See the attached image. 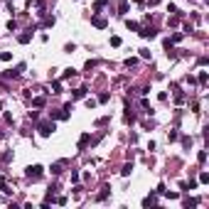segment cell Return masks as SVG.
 I'll return each mask as SVG.
<instances>
[{
  "label": "cell",
  "mask_w": 209,
  "mask_h": 209,
  "mask_svg": "<svg viewBox=\"0 0 209 209\" xmlns=\"http://www.w3.org/2000/svg\"><path fill=\"white\" fill-rule=\"evenodd\" d=\"M89 140H91V136H89V133H84V136H81V140H79V148H84Z\"/></svg>",
  "instance_id": "obj_12"
},
{
  "label": "cell",
  "mask_w": 209,
  "mask_h": 209,
  "mask_svg": "<svg viewBox=\"0 0 209 209\" xmlns=\"http://www.w3.org/2000/svg\"><path fill=\"white\" fill-rule=\"evenodd\" d=\"M32 106L42 108V106H44V96H37V99H32Z\"/></svg>",
  "instance_id": "obj_10"
},
{
  "label": "cell",
  "mask_w": 209,
  "mask_h": 209,
  "mask_svg": "<svg viewBox=\"0 0 209 209\" xmlns=\"http://www.w3.org/2000/svg\"><path fill=\"white\" fill-rule=\"evenodd\" d=\"M180 187H182L185 192H189V189H194V187H197V182H182Z\"/></svg>",
  "instance_id": "obj_7"
},
{
  "label": "cell",
  "mask_w": 209,
  "mask_h": 209,
  "mask_svg": "<svg viewBox=\"0 0 209 209\" xmlns=\"http://www.w3.org/2000/svg\"><path fill=\"white\" fill-rule=\"evenodd\" d=\"M37 131H39V136H52V133H54V123H49V121H42V123L37 126Z\"/></svg>",
  "instance_id": "obj_1"
},
{
  "label": "cell",
  "mask_w": 209,
  "mask_h": 209,
  "mask_svg": "<svg viewBox=\"0 0 209 209\" xmlns=\"http://www.w3.org/2000/svg\"><path fill=\"white\" fill-rule=\"evenodd\" d=\"M140 57L143 59H150V49H140Z\"/></svg>",
  "instance_id": "obj_20"
},
{
  "label": "cell",
  "mask_w": 209,
  "mask_h": 209,
  "mask_svg": "<svg viewBox=\"0 0 209 209\" xmlns=\"http://www.w3.org/2000/svg\"><path fill=\"white\" fill-rule=\"evenodd\" d=\"M0 189H2V192H10V189L5 187V177H0Z\"/></svg>",
  "instance_id": "obj_23"
},
{
  "label": "cell",
  "mask_w": 209,
  "mask_h": 209,
  "mask_svg": "<svg viewBox=\"0 0 209 209\" xmlns=\"http://www.w3.org/2000/svg\"><path fill=\"white\" fill-rule=\"evenodd\" d=\"M106 197H108V187H104V189L99 192V199H106Z\"/></svg>",
  "instance_id": "obj_19"
},
{
  "label": "cell",
  "mask_w": 209,
  "mask_h": 209,
  "mask_svg": "<svg viewBox=\"0 0 209 209\" xmlns=\"http://www.w3.org/2000/svg\"><path fill=\"white\" fill-rule=\"evenodd\" d=\"M185 207H187V209H192V207H197V199H185Z\"/></svg>",
  "instance_id": "obj_14"
},
{
  "label": "cell",
  "mask_w": 209,
  "mask_h": 209,
  "mask_svg": "<svg viewBox=\"0 0 209 209\" xmlns=\"http://www.w3.org/2000/svg\"><path fill=\"white\" fill-rule=\"evenodd\" d=\"M52 91H54V94H59V91H62V84H59V81H54V84H52Z\"/></svg>",
  "instance_id": "obj_17"
},
{
  "label": "cell",
  "mask_w": 209,
  "mask_h": 209,
  "mask_svg": "<svg viewBox=\"0 0 209 209\" xmlns=\"http://www.w3.org/2000/svg\"><path fill=\"white\" fill-rule=\"evenodd\" d=\"M91 22H94V27H99V30H104V27H106V20H104V17H99V15H94Z\"/></svg>",
  "instance_id": "obj_4"
},
{
  "label": "cell",
  "mask_w": 209,
  "mask_h": 209,
  "mask_svg": "<svg viewBox=\"0 0 209 209\" xmlns=\"http://www.w3.org/2000/svg\"><path fill=\"white\" fill-rule=\"evenodd\" d=\"M0 59H2V62H10L12 54H10V52H0Z\"/></svg>",
  "instance_id": "obj_13"
},
{
  "label": "cell",
  "mask_w": 209,
  "mask_h": 209,
  "mask_svg": "<svg viewBox=\"0 0 209 209\" xmlns=\"http://www.w3.org/2000/svg\"><path fill=\"white\" fill-rule=\"evenodd\" d=\"M199 84H207V71H199V79H197Z\"/></svg>",
  "instance_id": "obj_16"
},
{
  "label": "cell",
  "mask_w": 209,
  "mask_h": 209,
  "mask_svg": "<svg viewBox=\"0 0 209 209\" xmlns=\"http://www.w3.org/2000/svg\"><path fill=\"white\" fill-rule=\"evenodd\" d=\"M197 160H199V162H204V160H207V153H204V150H199V155H197Z\"/></svg>",
  "instance_id": "obj_22"
},
{
  "label": "cell",
  "mask_w": 209,
  "mask_h": 209,
  "mask_svg": "<svg viewBox=\"0 0 209 209\" xmlns=\"http://www.w3.org/2000/svg\"><path fill=\"white\" fill-rule=\"evenodd\" d=\"M106 2H108V0H99V2H96V7H104Z\"/></svg>",
  "instance_id": "obj_24"
},
{
  "label": "cell",
  "mask_w": 209,
  "mask_h": 209,
  "mask_svg": "<svg viewBox=\"0 0 209 209\" xmlns=\"http://www.w3.org/2000/svg\"><path fill=\"white\" fill-rule=\"evenodd\" d=\"M118 12H121V15H126V12H128V0H121V5H118Z\"/></svg>",
  "instance_id": "obj_6"
},
{
  "label": "cell",
  "mask_w": 209,
  "mask_h": 209,
  "mask_svg": "<svg viewBox=\"0 0 209 209\" xmlns=\"http://www.w3.org/2000/svg\"><path fill=\"white\" fill-rule=\"evenodd\" d=\"M138 35L143 37V39H153V37H155V30H153V27H140Z\"/></svg>",
  "instance_id": "obj_3"
},
{
  "label": "cell",
  "mask_w": 209,
  "mask_h": 209,
  "mask_svg": "<svg viewBox=\"0 0 209 209\" xmlns=\"http://www.w3.org/2000/svg\"><path fill=\"white\" fill-rule=\"evenodd\" d=\"M52 172H54V175H59V172H62V162H57V165H52Z\"/></svg>",
  "instance_id": "obj_18"
},
{
  "label": "cell",
  "mask_w": 209,
  "mask_h": 209,
  "mask_svg": "<svg viewBox=\"0 0 209 209\" xmlns=\"http://www.w3.org/2000/svg\"><path fill=\"white\" fill-rule=\"evenodd\" d=\"M17 39H20V44H27V42L32 39V35H30V32H25V35H20Z\"/></svg>",
  "instance_id": "obj_9"
},
{
  "label": "cell",
  "mask_w": 209,
  "mask_h": 209,
  "mask_svg": "<svg viewBox=\"0 0 209 209\" xmlns=\"http://www.w3.org/2000/svg\"><path fill=\"white\" fill-rule=\"evenodd\" d=\"M131 170H133V165H126V167L121 170V175H123V177H128V175H131Z\"/></svg>",
  "instance_id": "obj_15"
},
{
  "label": "cell",
  "mask_w": 209,
  "mask_h": 209,
  "mask_svg": "<svg viewBox=\"0 0 209 209\" xmlns=\"http://www.w3.org/2000/svg\"><path fill=\"white\" fill-rule=\"evenodd\" d=\"M175 101H177V104H182V101H185V94H180V91H177V94H175Z\"/></svg>",
  "instance_id": "obj_21"
},
{
  "label": "cell",
  "mask_w": 209,
  "mask_h": 209,
  "mask_svg": "<svg viewBox=\"0 0 209 209\" xmlns=\"http://www.w3.org/2000/svg\"><path fill=\"white\" fill-rule=\"evenodd\" d=\"M27 177L30 180H39L42 177V165H30L27 167Z\"/></svg>",
  "instance_id": "obj_2"
},
{
  "label": "cell",
  "mask_w": 209,
  "mask_h": 209,
  "mask_svg": "<svg viewBox=\"0 0 209 209\" xmlns=\"http://www.w3.org/2000/svg\"><path fill=\"white\" fill-rule=\"evenodd\" d=\"M126 25H128V30H133V32H138V30H140V25H138V22H133V20H126Z\"/></svg>",
  "instance_id": "obj_8"
},
{
  "label": "cell",
  "mask_w": 209,
  "mask_h": 209,
  "mask_svg": "<svg viewBox=\"0 0 209 209\" xmlns=\"http://www.w3.org/2000/svg\"><path fill=\"white\" fill-rule=\"evenodd\" d=\"M84 96H86V89H84V86H81V89H76V91H74V99H84Z\"/></svg>",
  "instance_id": "obj_11"
},
{
  "label": "cell",
  "mask_w": 209,
  "mask_h": 209,
  "mask_svg": "<svg viewBox=\"0 0 209 209\" xmlns=\"http://www.w3.org/2000/svg\"><path fill=\"white\" fill-rule=\"evenodd\" d=\"M155 202H158V194H148V197L143 199V204H145V207H150V204H155Z\"/></svg>",
  "instance_id": "obj_5"
}]
</instances>
